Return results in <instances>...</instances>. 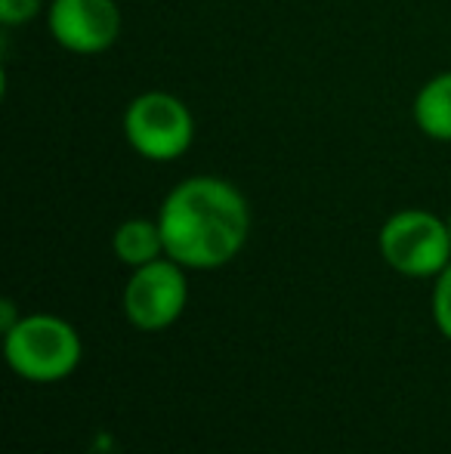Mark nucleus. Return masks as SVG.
<instances>
[{"instance_id": "nucleus-1", "label": "nucleus", "mask_w": 451, "mask_h": 454, "mask_svg": "<svg viewBox=\"0 0 451 454\" xmlns=\"http://www.w3.org/2000/svg\"><path fill=\"white\" fill-rule=\"evenodd\" d=\"M167 257L186 270L211 272L232 263L251 235V207L229 180L189 176L167 192L161 210Z\"/></svg>"}, {"instance_id": "nucleus-2", "label": "nucleus", "mask_w": 451, "mask_h": 454, "mask_svg": "<svg viewBox=\"0 0 451 454\" xmlns=\"http://www.w3.org/2000/svg\"><path fill=\"white\" fill-rule=\"evenodd\" d=\"M4 349L10 368L31 383L66 380L84 353L74 325L47 312L22 316V322L4 334Z\"/></svg>"}, {"instance_id": "nucleus-3", "label": "nucleus", "mask_w": 451, "mask_h": 454, "mask_svg": "<svg viewBox=\"0 0 451 454\" xmlns=\"http://www.w3.org/2000/svg\"><path fill=\"white\" fill-rule=\"evenodd\" d=\"M124 139L139 158L167 164L183 158L195 143V118L180 96L145 90L124 108Z\"/></svg>"}, {"instance_id": "nucleus-4", "label": "nucleus", "mask_w": 451, "mask_h": 454, "mask_svg": "<svg viewBox=\"0 0 451 454\" xmlns=\"http://www.w3.org/2000/svg\"><path fill=\"white\" fill-rule=\"evenodd\" d=\"M380 257L405 278H430L451 263L448 220L430 210H399L380 226Z\"/></svg>"}, {"instance_id": "nucleus-5", "label": "nucleus", "mask_w": 451, "mask_h": 454, "mask_svg": "<svg viewBox=\"0 0 451 454\" xmlns=\"http://www.w3.org/2000/svg\"><path fill=\"white\" fill-rule=\"evenodd\" d=\"M124 316L139 331H164L183 316L189 303L186 266L158 257L136 266L124 285Z\"/></svg>"}, {"instance_id": "nucleus-6", "label": "nucleus", "mask_w": 451, "mask_h": 454, "mask_svg": "<svg viewBox=\"0 0 451 454\" xmlns=\"http://www.w3.org/2000/svg\"><path fill=\"white\" fill-rule=\"evenodd\" d=\"M47 28L68 53L99 56L118 43L124 16L114 0H53Z\"/></svg>"}, {"instance_id": "nucleus-7", "label": "nucleus", "mask_w": 451, "mask_h": 454, "mask_svg": "<svg viewBox=\"0 0 451 454\" xmlns=\"http://www.w3.org/2000/svg\"><path fill=\"white\" fill-rule=\"evenodd\" d=\"M112 251H114V257L124 266H130V270L152 263V260H158V257H167L161 223L145 220V216L124 220L112 235Z\"/></svg>"}, {"instance_id": "nucleus-8", "label": "nucleus", "mask_w": 451, "mask_h": 454, "mask_svg": "<svg viewBox=\"0 0 451 454\" xmlns=\"http://www.w3.org/2000/svg\"><path fill=\"white\" fill-rule=\"evenodd\" d=\"M411 114L424 137L436 139V143H451V72L433 74L417 90Z\"/></svg>"}, {"instance_id": "nucleus-9", "label": "nucleus", "mask_w": 451, "mask_h": 454, "mask_svg": "<svg viewBox=\"0 0 451 454\" xmlns=\"http://www.w3.org/2000/svg\"><path fill=\"white\" fill-rule=\"evenodd\" d=\"M433 322L439 328V334L451 340V263L436 275L433 287Z\"/></svg>"}, {"instance_id": "nucleus-10", "label": "nucleus", "mask_w": 451, "mask_h": 454, "mask_svg": "<svg viewBox=\"0 0 451 454\" xmlns=\"http://www.w3.org/2000/svg\"><path fill=\"white\" fill-rule=\"evenodd\" d=\"M43 0H0V22L4 25H22L41 12Z\"/></svg>"}, {"instance_id": "nucleus-11", "label": "nucleus", "mask_w": 451, "mask_h": 454, "mask_svg": "<svg viewBox=\"0 0 451 454\" xmlns=\"http://www.w3.org/2000/svg\"><path fill=\"white\" fill-rule=\"evenodd\" d=\"M19 322H22V316H16V303H12V300H4V303H0V325H4V334L10 328H16Z\"/></svg>"}, {"instance_id": "nucleus-12", "label": "nucleus", "mask_w": 451, "mask_h": 454, "mask_svg": "<svg viewBox=\"0 0 451 454\" xmlns=\"http://www.w3.org/2000/svg\"><path fill=\"white\" fill-rule=\"evenodd\" d=\"M448 232H451V214H448Z\"/></svg>"}]
</instances>
